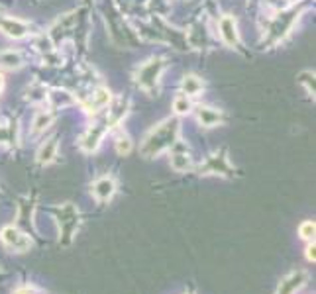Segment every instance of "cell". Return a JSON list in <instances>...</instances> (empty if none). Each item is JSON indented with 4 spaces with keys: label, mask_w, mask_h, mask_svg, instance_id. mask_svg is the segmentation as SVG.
I'll return each instance as SVG.
<instances>
[{
    "label": "cell",
    "mask_w": 316,
    "mask_h": 294,
    "mask_svg": "<svg viewBox=\"0 0 316 294\" xmlns=\"http://www.w3.org/2000/svg\"><path fill=\"white\" fill-rule=\"evenodd\" d=\"M179 130H181V124H179L177 118H167L165 122L158 124L154 130L146 135V139L142 143V155L152 159V157L161 155L163 151L171 149L177 143Z\"/></svg>",
    "instance_id": "1"
},
{
    "label": "cell",
    "mask_w": 316,
    "mask_h": 294,
    "mask_svg": "<svg viewBox=\"0 0 316 294\" xmlns=\"http://www.w3.org/2000/svg\"><path fill=\"white\" fill-rule=\"evenodd\" d=\"M57 214V222H59V231H61V237H59V243L61 245H69L75 237V231L79 228V210L75 208V204L67 202L61 208L55 210Z\"/></svg>",
    "instance_id": "2"
},
{
    "label": "cell",
    "mask_w": 316,
    "mask_h": 294,
    "mask_svg": "<svg viewBox=\"0 0 316 294\" xmlns=\"http://www.w3.org/2000/svg\"><path fill=\"white\" fill-rule=\"evenodd\" d=\"M163 69H165V61L163 59H150L148 63H144V65L138 69V75H136L138 85L144 91H152L158 85Z\"/></svg>",
    "instance_id": "3"
},
{
    "label": "cell",
    "mask_w": 316,
    "mask_h": 294,
    "mask_svg": "<svg viewBox=\"0 0 316 294\" xmlns=\"http://www.w3.org/2000/svg\"><path fill=\"white\" fill-rule=\"evenodd\" d=\"M0 239H2V243H4L10 251H16V253H26V251H30V247H32V239H30L26 233H22L18 228H14V226L2 228Z\"/></svg>",
    "instance_id": "4"
},
{
    "label": "cell",
    "mask_w": 316,
    "mask_h": 294,
    "mask_svg": "<svg viewBox=\"0 0 316 294\" xmlns=\"http://www.w3.org/2000/svg\"><path fill=\"white\" fill-rule=\"evenodd\" d=\"M198 171H200V175H224V177H232L234 175L232 167L228 165L226 151L214 153L212 157H208V161L202 165Z\"/></svg>",
    "instance_id": "5"
},
{
    "label": "cell",
    "mask_w": 316,
    "mask_h": 294,
    "mask_svg": "<svg viewBox=\"0 0 316 294\" xmlns=\"http://www.w3.org/2000/svg\"><path fill=\"white\" fill-rule=\"evenodd\" d=\"M112 126H110V122H108V118L102 122V124H95L91 130L87 131L85 135H83V139H81V147L85 149V151H95L96 147L100 145V141H102V137H104V133L110 130Z\"/></svg>",
    "instance_id": "6"
},
{
    "label": "cell",
    "mask_w": 316,
    "mask_h": 294,
    "mask_svg": "<svg viewBox=\"0 0 316 294\" xmlns=\"http://www.w3.org/2000/svg\"><path fill=\"white\" fill-rule=\"evenodd\" d=\"M307 279L309 277H307L305 271H293V273H289L283 281L279 283L275 294H297L307 285Z\"/></svg>",
    "instance_id": "7"
},
{
    "label": "cell",
    "mask_w": 316,
    "mask_h": 294,
    "mask_svg": "<svg viewBox=\"0 0 316 294\" xmlns=\"http://www.w3.org/2000/svg\"><path fill=\"white\" fill-rule=\"evenodd\" d=\"M196 120L200 126L204 128H216L224 124V114L220 110H214V108H208V106H198L196 108Z\"/></svg>",
    "instance_id": "8"
},
{
    "label": "cell",
    "mask_w": 316,
    "mask_h": 294,
    "mask_svg": "<svg viewBox=\"0 0 316 294\" xmlns=\"http://www.w3.org/2000/svg\"><path fill=\"white\" fill-rule=\"evenodd\" d=\"M0 30L6 33V35L14 37V39H20V37H24V35L28 33V24L22 22V20L2 18V16H0Z\"/></svg>",
    "instance_id": "9"
},
{
    "label": "cell",
    "mask_w": 316,
    "mask_h": 294,
    "mask_svg": "<svg viewBox=\"0 0 316 294\" xmlns=\"http://www.w3.org/2000/svg\"><path fill=\"white\" fill-rule=\"evenodd\" d=\"M220 35L222 39L230 45V47H236L240 37H238V28H236V20L232 16H222L220 20Z\"/></svg>",
    "instance_id": "10"
},
{
    "label": "cell",
    "mask_w": 316,
    "mask_h": 294,
    "mask_svg": "<svg viewBox=\"0 0 316 294\" xmlns=\"http://www.w3.org/2000/svg\"><path fill=\"white\" fill-rule=\"evenodd\" d=\"M93 193L100 202H108L116 193V183L110 177H102L93 185Z\"/></svg>",
    "instance_id": "11"
},
{
    "label": "cell",
    "mask_w": 316,
    "mask_h": 294,
    "mask_svg": "<svg viewBox=\"0 0 316 294\" xmlns=\"http://www.w3.org/2000/svg\"><path fill=\"white\" fill-rule=\"evenodd\" d=\"M110 91L108 89H96L95 93H93V97H91V102L87 104V112H91V114H96L98 110H102V108H106L108 104H110Z\"/></svg>",
    "instance_id": "12"
},
{
    "label": "cell",
    "mask_w": 316,
    "mask_h": 294,
    "mask_svg": "<svg viewBox=\"0 0 316 294\" xmlns=\"http://www.w3.org/2000/svg\"><path fill=\"white\" fill-rule=\"evenodd\" d=\"M55 153H57V139L51 137V139H47V141L39 147V151H37V161L41 165L51 163V161L55 159Z\"/></svg>",
    "instance_id": "13"
},
{
    "label": "cell",
    "mask_w": 316,
    "mask_h": 294,
    "mask_svg": "<svg viewBox=\"0 0 316 294\" xmlns=\"http://www.w3.org/2000/svg\"><path fill=\"white\" fill-rule=\"evenodd\" d=\"M200 91H202V81H200L198 77L189 75V77L183 79V93H185L187 97H196Z\"/></svg>",
    "instance_id": "14"
},
{
    "label": "cell",
    "mask_w": 316,
    "mask_h": 294,
    "mask_svg": "<svg viewBox=\"0 0 316 294\" xmlns=\"http://www.w3.org/2000/svg\"><path fill=\"white\" fill-rule=\"evenodd\" d=\"M171 167L179 173H185V171H190L192 169V161L187 153H173L171 155Z\"/></svg>",
    "instance_id": "15"
},
{
    "label": "cell",
    "mask_w": 316,
    "mask_h": 294,
    "mask_svg": "<svg viewBox=\"0 0 316 294\" xmlns=\"http://www.w3.org/2000/svg\"><path fill=\"white\" fill-rule=\"evenodd\" d=\"M0 65L8 67V69H16L22 65V57L16 51H2L0 53Z\"/></svg>",
    "instance_id": "16"
},
{
    "label": "cell",
    "mask_w": 316,
    "mask_h": 294,
    "mask_svg": "<svg viewBox=\"0 0 316 294\" xmlns=\"http://www.w3.org/2000/svg\"><path fill=\"white\" fill-rule=\"evenodd\" d=\"M51 122H53V114H49V112H39V114L35 116V120H33V131H41V130H45V128H49Z\"/></svg>",
    "instance_id": "17"
},
{
    "label": "cell",
    "mask_w": 316,
    "mask_h": 294,
    "mask_svg": "<svg viewBox=\"0 0 316 294\" xmlns=\"http://www.w3.org/2000/svg\"><path fill=\"white\" fill-rule=\"evenodd\" d=\"M173 110H175V114H189L190 112V100L187 95H179V97L173 100Z\"/></svg>",
    "instance_id": "18"
},
{
    "label": "cell",
    "mask_w": 316,
    "mask_h": 294,
    "mask_svg": "<svg viewBox=\"0 0 316 294\" xmlns=\"http://www.w3.org/2000/svg\"><path fill=\"white\" fill-rule=\"evenodd\" d=\"M299 83L307 87V93H309L311 97H315V73H313V71H303V73L299 75Z\"/></svg>",
    "instance_id": "19"
},
{
    "label": "cell",
    "mask_w": 316,
    "mask_h": 294,
    "mask_svg": "<svg viewBox=\"0 0 316 294\" xmlns=\"http://www.w3.org/2000/svg\"><path fill=\"white\" fill-rule=\"evenodd\" d=\"M315 231H316L315 222H303L301 228H299V235L303 239H307V241H315Z\"/></svg>",
    "instance_id": "20"
},
{
    "label": "cell",
    "mask_w": 316,
    "mask_h": 294,
    "mask_svg": "<svg viewBox=\"0 0 316 294\" xmlns=\"http://www.w3.org/2000/svg\"><path fill=\"white\" fill-rule=\"evenodd\" d=\"M116 151L118 155H128L132 151V139L128 135H120L118 141H116Z\"/></svg>",
    "instance_id": "21"
},
{
    "label": "cell",
    "mask_w": 316,
    "mask_h": 294,
    "mask_svg": "<svg viewBox=\"0 0 316 294\" xmlns=\"http://www.w3.org/2000/svg\"><path fill=\"white\" fill-rule=\"evenodd\" d=\"M307 259L311 263L316 261V245L315 241H309V247H307Z\"/></svg>",
    "instance_id": "22"
},
{
    "label": "cell",
    "mask_w": 316,
    "mask_h": 294,
    "mask_svg": "<svg viewBox=\"0 0 316 294\" xmlns=\"http://www.w3.org/2000/svg\"><path fill=\"white\" fill-rule=\"evenodd\" d=\"M14 294H41V293H37L35 287H22V289H18Z\"/></svg>",
    "instance_id": "23"
},
{
    "label": "cell",
    "mask_w": 316,
    "mask_h": 294,
    "mask_svg": "<svg viewBox=\"0 0 316 294\" xmlns=\"http://www.w3.org/2000/svg\"><path fill=\"white\" fill-rule=\"evenodd\" d=\"M2 87H4V77L0 75V91H2Z\"/></svg>",
    "instance_id": "24"
},
{
    "label": "cell",
    "mask_w": 316,
    "mask_h": 294,
    "mask_svg": "<svg viewBox=\"0 0 316 294\" xmlns=\"http://www.w3.org/2000/svg\"><path fill=\"white\" fill-rule=\"evenodd\" d=\"M187 294H194V293H187Z\"/></svg>",
    "instance_id": "25"
},
{
    "label": "cell",
    "mask_w": 316,
    "mask_h": 294,
    "mask_svg": "<svg viewBox=\"0 0 316 294\" xmlns=\"http://www.w3.org/2000/svg\"><path fill=\"white\" fill-rule=\"evenodd\" d=\"M0 275H2V273H0Z\"/></svg>",
    "instance_id": "26"
}]
</instances>
